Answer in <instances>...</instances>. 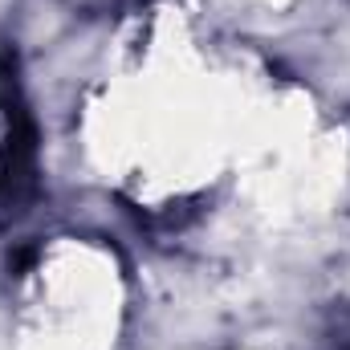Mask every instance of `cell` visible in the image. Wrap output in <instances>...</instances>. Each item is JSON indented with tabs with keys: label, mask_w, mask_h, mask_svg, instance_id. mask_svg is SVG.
I'll return each mask as SVG.
<instances>
[{
	"label": "cell",
	"mask_w": 350,
	"mask_h": 350,
	"mask_svg": "<svg viewBox=\"0 0 350 350\" xmlns=\"http://www.w3.org/2000/svg\"><path fill=\"white\" fill-rule=\"evenodd\" d=\"M326 350H350V326H334L326 334Z\"/></svg>",
	"instance_id": "cell-1"
}]
</instances>
